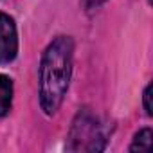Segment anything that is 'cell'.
I'll use <instances>...</instances> for the list:
<instances>
[{"label": "cell", "instance_id": "cell-1", "mask_svg": "<svg viewBox=\"0 0 153 153\" xmlns=\"http://www.w3.org/2000/svg\"><path fill=\"white\" fill-rule=\"evenodd\" d=\"M74 42L70 36L54 38L42 56L40 65V105L47 115H54L68 90L72 74Z\"/></svg>", "mask_w": 153, "mask_h": 153}, {"label": "cell", "instance_id": "cell-2", "mask_svg": "<svg viewBox=\"0 0 153 153\" xmlns=\"http://www.w3.org/2000/svg\"><path fill=\"white\" fill-rule=\"evenodd\" d=\"M105 133L97 119L83 110L72 123L68 135V149L72 151H101L105 148Z\"/></svg>", "mask_w": 153, "mask_h": 153}, {"label": "cell", "instance_id": "cell-3", "mask_svg": "<svg viewBox=\"0 0 153 153\" xmlns=\"http://www.w3.org/2000/svg\"><path fill=\"white\" fill-rule=\"evenodd\" d=\"M16 52H18V34L15 20L6 13H0V65L11 63L16 58Z\"/></svg>", "mask_w": 153, "mask_h": 153}, {"label": "cell", "instance_id": "cell-4", "mask_svg": "<svg viewBox=\"0 0 153 153\" xmlns=\"http://www.w3.org/2000/svg\"><path fill=\"white\" fill-rule=\"evenodd\" d=\"M13 105V81L9 76L0 74V117L9 114Z\"/></svg>", "mask_w": 153, "mask_h": 153}, {"label": "cell", "instance_id": "cell-5", "mask_svg": "<svg viewBox=\"0 0 153 153\" xmlns=\"http://www.w3.org/2000/svg\"><path fill=\"white\" fill-rule=\"evenodd\" d=\"M151 140H153L151 128H144L139 133H135L133 142L130 146V151H149L151 149Z\"/></svg>", "mask_w": 153, "mask_h": 153}, {"label": "cell", "instance_id": "cell-6", "mask_svg": "<svg viewBox=\"0 0 153 153\" xmlns=\"http://www.w3.org/2000/svg\"><path fill=\"white\" fill-rule=\"evenodd\" d=\"M144 110H146L148 115L153 114V108H151V83H149V85L146 87V90H144Z\"/></svg>", "mask_w": 153, "mask_h": 153}, {"label": "cell", "instance_id": "cell-7", "mask_svg": "<svg viewBox=\"0 0 153 153\" xmlns=\"http://www.w3.org/2000/svg\"><path fill=\"white\" fill-rule=\"evenodd\" d=\"M106 0H81V4L85 9H94V7H99L101 4H105Z\"/></svg>", "mask_w": 153, "mask_h": 153}]
</instances>
